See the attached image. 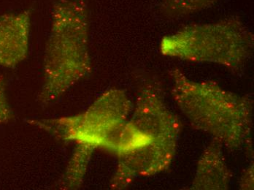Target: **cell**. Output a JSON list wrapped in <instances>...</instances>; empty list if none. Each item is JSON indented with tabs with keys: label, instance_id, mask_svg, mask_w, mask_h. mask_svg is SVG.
Returning <instances> with one entry per match:
<instances>
[{
	"label": "cell",
	"instance_id": "52a82bcc",
	"mask_svg": "<svg viewBox=\"0 0 254 190\" xmlns=\"http://www.w3.org/2000/svg\"><path fill=\"white\" fill-rule=\"evenodd\" d=\"M223 148L214 140L202 153L196 168L191 190H227L231 174L224 154Z\"/></svg>",
	"mask_w": 254,
	"mask_h": 190
},
{
	"label": "cell",
	"instance_id": "5b68a950",
	"mask_svg": "<svg viewBox=\"0 0 254 190\" xmlns=\"http://www.w3.org/2000/svg\"><path fill=\"white\" fill-rule=\"evenodd\" d=\"M132 111L125 91L113 89L104 92L84 112L31 123L61 141L91 145L114 153Z\"/></svg>",
	"mask_w": 254,
	"mask_h": 190
},
{
	"label": "cell",
	"instance_id": "6da1fadb",
	"mask_svg": "<svg viewBox=\"0 0 254 190\" xmlns=\"http://www.w3.org/2000/svg\"><path fill=\"white\" fill-rule=\"evenodd\" d=\"M161 94L159 85L151 78L140 86L129 120V146L118 157L117 168L111 179L113 189H125L135 178L165 171L173 161L181 125Z\"/></svg>",
	"mask_w": 254,
	"mask_h": 190
},
{
	"label": "cell",
	"instance_id": "8992f818",
	"mask_svg": "<svg viewBox=\"0 0 254 190\" xmlns=\"http://www.w3.org/2000/svg\"><path fill=\"white\" fill-rule=\"evenodd\" d=\"M32 12L0 15V66L16 67L29 53Z\"/></svg>",
	"mask_w": 254,
	"mask_h": 190
},
{
	"label": "cell",
	"instance_id": "30bf717a",
	"mask_svg": "<svg viewBox=\"0 0 254 190\" xmlns=\"http://www.w3.org/2000/svg\"><path fill=\"white\" fill-rule=\"evenodd\" d=\"M13 117V111L6 95L5 81L0 78V125L7 123Z\"/></svg>",
	"mask_w": 254,
	"mask_h": 190
},
{
	"label": "cell",
	"instance_id": "277c9868",
	"mask_svg": "<svg viewBox=\"0 0 254 190\" xmlns=\"http://www.w3.org/2000/svg\"><path fill=\"white\" fill-rule=\"evenodd\" d=\"M254 37L241 18L231 16L192 24L166 36L160 44L165 57L193 63H212L238 72L254 52Z\"/></svg>",
	"mask_w": 254,
	"mask_h": 190
},
{
	"label": "cell",
	"instance_id": "3957f363",
	"mask_svg": "<svg viewBox=\"0 0 254 190\" xmlns=\"http://www.w3.org/2000/svg\"><path fill=\"white\" fill-rule=\"evenodd\" d=\"M89 28L84 0H56L43 59L42 104L55 101L91 73Z\"/></svg>",
	"mask_w": 254,
	"mask_h": 190
},
{
	"label": "cell",
	"instance_id": "7a4b0ae2",
	"mask_svg": "<svg viewBox=\"0 0 254 190\" xmlns=\"http://www.w3.org/2000/svg\"><path fill=\"white\" fill-rule=\"evenodd\" d=\"M172 96L192 127L222 147L241 150L251 140L252 99L223 89L214 81H194L178 68L170 71Z\"/></svg>",
	"mask_w": 254,
	"mask_h": 190
},
{
	"label": "cell",
	"instance_id": "8fae6325",
	"mask_svg": "<svg viewBox=\"0 0 254 190\" xmlns=\"http://www.w3.org/2000/svg\"><path fill=\"white\" fill-rule=\"evenodd\" d=\"M253 166L250 167L243 176L241 180V188L244 190L253 189L254 177Z\"/></svg>",
	"mask_w": 254,
	"mask_h": 190
},
{
	"label": "cell",
	"instance_id": "ba28073f",
	"mask_svg": "<svg viewBox=\"0 0 254 190\" xmlns=\"http://www.w3.org/2000/svg\"><path fill=\"white\" fill-rule=\"evenodd\" d=\"M97 148L89 144H76L63 177L57 184L61 190H77L83 185V179L93 153Z\"/></svg>",
	"mask_w": 254,
	"mask_h": 190
},
{
	"label": "cell",
	"instance_id": "9c48e42d",
	"mask_svg": "<svg viewBox=\"0 0 254 190\" xmlns=\"http://www.w3.org/2000/svg\"><path fill=\"white\" fill-rule=\"evenodd\" d=\"M219 0H162L160 11L167 18L180 19L213 7Z\"/></svg>",
	"mask_w": 254,
	"mask_h": 190
}]
</instances>
